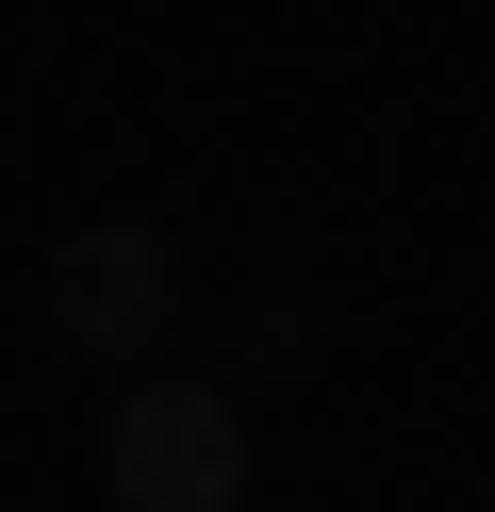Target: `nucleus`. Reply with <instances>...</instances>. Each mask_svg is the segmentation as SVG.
<instances>
[{"label": "nucleus", "instance_id": "obj_1", "mask_svg": "<svg viewBox=\"0 0 495 512\" xmlns=\"http://www.w3.org/2000/svg\"><path fill=\"white\" fill-rule=\"evenodd\" d=\"M116 512H248V413L231 380H132L116 430H99Z\"/></svg>", "mask_w": 495, "mask_h": 512}, {"label": "nucleus", "instance_id": "obj_2", "mask_svg": "<svg viewBox=\"0 0 495 512\" xmlns=\"http://www.w3.org/2000/svg\"><path fill=\"white\" fill-rule=\"evenodd\" d=\"M50 331L83 347V364H149V347L182 331V248H165L149 215L66 232V248H50Z\"/></svg>", "mask_w": 495, "mask_h": 512}]
</instances>
